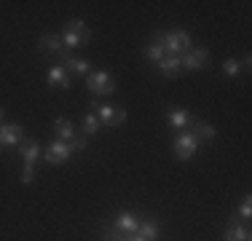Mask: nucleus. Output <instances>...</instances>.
<instances>
[{
	"label": "nucleus",
	"mask_w": 252,
	"mask_h": 241,
	"mask_svg": "<svg viewBox=\"0 0 252 241\" xmlns=\"http://www.w3.org/2000/svg\"><path fill=\"white\" fill-rule=\"evenodd\" d=\"M19 155H22V182L30 185L35 177V161L43 155L40 153V142L38 140H22Z\"/></svg>",
	"instance_id": "f257e3e1"
},
{
	"label": "nucleus",
	"mask_w": 252,
	"mask_h": 241,
	"mask_svg": "<svg viewBox=\"0 0 252 241\" xmlns=\"http://www.w3.org/2000/svg\"><path fill=\"white\" fill-rule=\"evenodd\" d=\"M86 86L92 94L97 96H110L113 91H116V81H113V75L107 70H94L86 75Z\"/></svg>",
	"instance_id": "f03ea898"
},
{
	"label": "nucleus",
	"mask_w": 252,
	"mask_h": 241,
	"mask_svg": "<svg viewBox=\"0 0 252 241\" xmlns=\"http://www.w3.org/2000/svg\"><path fill=\"white\" fill-rule=\"evenodd\" d=\"M161 46L169 57H183L185 51L190 48V35L185 30H177V32H166V35H158Z\"/></svg>",
	"instance_id": "7ed1b4c3"
},
{
	"label": "nucleus",
	"mask_w": 252,
	"mask_h": 241,
	"mask_svg": "<svg viewBox=\"0 0 252 241\" xmlns=\"http://www.w3.org/2000/svg\"><path fill=\"white\" fill-rule=\"evenodd\" d=\"M175 155L180 161H190L196 155V150H199V142H196V137L190 134V131H180V134L175 137Z\"/></svg>",
	"instance_id": "20e7f679"
},
{
	"label": "nucleus",
	"mask_w": 252,
	"mask_h": 241,
	"mask_svg": "<svg viewBox=\"0 0 252 241\" xmlns=\"http://www.w3.org/2000/svg\"><path fill=\"white\" fill-rule=\"evenodd\" d=\"M89 110H97L99 113V123H105V126H121L124 120H126V110H124V107L97 105V102H92V105H89Z\"/></svg>",
	"instance_id": "39448f33"
},
{
	"label": "nucleus",
	"mask_w": 252,
	"mask_h": 241,
	"mask_svg": "<svg viewBox=\"0 0 252 241\" xmlns=\"http://www.w3.org/2000/svg\"><path fill=\"white\" fill-rule=\"evenodd\" d=\"M40 51L46 54V57H57V59H67L73 57V51H67V48L62 46V38L59 35H40Z\"/></svg>",
	"instance_id": "423d86ee"
},
{
	"label": "nucleus",
	"mask_w": 252,
	"mask_h": 241,
	"mask_svg": "<svg viewBox=\"0 0 252 241\" xmlns=\"http://www.w3.org/2000/svg\"><path fill=\"white\" fill-rule=\"evenodd\" d=\"M70 155H73V150L67 148V142L57 140V142H51L49 148H46L43 158H46V164L59 166V164H67V161H70Z\"/></svg>",
	"instance_id": "0eeeda50"
},
{
	"label": "nucleus",
	"mask_w": 252,
	"mask_h": 241,
	"mask_svg": "<svg viewBox=\"0 0 252 241\" xmlns=\"http://www.w3.org/2000/svg\"><path fill=\"white\" fill-rule=\"evenodd\" d=\"M180 62H183V70H201L204 64L209 62V51L207 48H188V51L180 57Z\"/></svg>",
	"instance_id": "6e6552de"
},
{
	"label": "nucleus",
	"mask_w": 252,
	"mask_h": 241,
	"mask_svg": "<svg viewBox=\"0 0 252 241\" xmlns=\"http://www.w3.org/2000/svg\"><path fill=\"white\" fill-rule=\"evenodd\" d=\"M25 140V131L19 123H3L0 126V148H14Z\"/></svg>",
	"instance_id": "1a4fd4ad"
},
{
	"label": "nucleus",
	"mask_w": 252,
	"mask_h": 241,
	"mask_svg": "<svg viewBox=\"0 0 252 241\" xmlns=\"http://www.w3.org/2000/svg\"><path fill=\"white\" fill-rule=\"evenodd\" d=\"M113 228H118L121 233H126V236H134L137 228H140V217H137L134 212H118L116 225H113Z\"/></svg>",
	"instance_id": "9d476101"
},
{
	"label": "nucleus",
	"mask_w": 252,
	"mask_h": 241,
	"mask_svg": "<svg viewBox=\"0 0 252 241\" xmlns=\"http://www.w3.org/2000/svg\"><path fill=\"white\" fill-rule=\"evenodd\" d=\"M190 134L196 137V142H212L215 137H218V131H215V126H209V123H204V120L199 118H193V129H190Z\"/></svg>",
	"instance_id": "9b49d317"
},
{
	"label": "nucleus",
	"mask_w": 252,
	"mask_h": 241,
	"mask_svg": "<svg viewBox=\"0 0 252 241\" xmlns=\"http://www.w3.org/2000/svg\"><path fill=\"white\" fill-rule=\"evenodd\" d=\"M166 120H169V126H175V129H185V126L193 120V116H190L185 107H169V110H166Z\"/></svg>",
	"instance_id": "f8f14e48"
},
{
	"label": "nucleus",
	"mask_w": 252,
	"mask_h": 241,
	"mask_svg": "<svg viewBox=\"0 0 252 241\" xmlns=\"http://www.w3.org/2000/svg\"><path fill=\"white\" fill-rule=\"evenodd\" d=\"M49 86H57V89H70V72L62 67V64H54L49 67Z\"/></svg>",
	"instance_id": "ddd939ff"
},
{
	"label": "nucleus",
	"mask_w": 252,
	"mask_h": 241,
	"mask_svg": "<svg viewBox=\"0 0 252 241\" xmlns=\"http://www.w3.org/2000/svg\"><path fill=\"white\" fill-rule=\"evenodd\" d=\"M158 70L164 78H177L180 72H183V62H180V57H169V54H166L158 62Z\"/></svg>",
	"instance_id": "4468645a"
},
{
	"label": "nucleus",
	"mask_w": 252,
	"mask_h": 241,
	"mask_svg": "<svg viewBox=\"0 0 252 241\" xmlns=\"http://www.w3.org/2000/svg\"><path fill=\"white\" fill-rule=\"evenodd\" d=\"M137 241H156L158 239V222L156 220H140V228L134 233Z\"/></svg>",
	"instance_id": "2eb2a0df"
},
{
	"label": "nucleus",
	"mask_w": 252,
	"mask_h": 241,
	"mask_svg": "<svg viewBox=\"0 0 252 241\" xmlns=\"http://www.w3.org/2000/svg\"><path fill=\"white\" fill-rule=\"evenodd\" d=\"M225 241H250V231H247V225H242V222L233 220L231 225L225 228Z\"/></svg>",
	"instance_id": "dca6fc26"
},
{
	"label": "nucleus",
	"mask_w": 252,
	"mask_h": 241,
	"mask_svg": "<svg viewBox=\"0 0 252 241\" xmlns=\"http://www.w3.org/2000/svg\"><path fill=\"white\" fill-rule=\"evenodd\" d=\"M64 70H67V72H75V75H89V72H92V64H89L86 59L67 57V59H64Z\"/></svg>",
	"instance_id": "f3484780"
},
{
	"label": "nucleus",
	"mask_w": 252,
	"mask_h": 241,
	"mask_svg": "<svg viewBox=\"0 0 252 241\" xmlns=\"http://www.w3.org/2000/svg\"><path fill=\"white\" fill-rule=\"evenodd\" d=\"M54 131H57V140H62V142H70L75 137V129L67 118H59L57 123H54Z\"/></svg>",
	"instance_id": "a211bd4d"
},
{
	"label": "nucleus",
	"mask_w": 252,
	"mask_h": 241,
	"mask_svg": "<svg viewBox=\"0 0 252 241\" xmlns=\"http://www.w3.org/2000/svg\"><path fill=\"white\" fill-rule=\"evenodd\" d=\"M164 57H166V51H164V46H161L158 35H156V40H153V43H148V48H145V59H148V62H156V64H158Z\"/></svg>",
	"instance_id": "6ab92c4d"
},
{
	"label": "nucleus",
	"mask_w": 252,
	"mask_h": 241,
	"mask_svg": "<svg viewBox=\"0 0 252 241\" xmlns=\"http://www.w3.org/2000/svg\"><path fill=\"white\" fill-rule=\"evenodd\" d=\"M64 30L67 32H75V35H81V38H92V32H89V27H86V22H81V19H70L67 24H64Z\"/></svg>",
	"instance_id": "aec40b11"
},
{
	"label": "nucleus",
	"mask_w": 252,
	"mask_h": 241,
	"mask_svg": "<svg viewBox=\"0 0 252 241\" xmlns=\"http://www.w3.org/2000/svg\"><path fill=\"white\" fill-rule=\"evenodd\" d=\"M62 38V46L67 48V51H73V48H78L81 43H86V38H81V35H75V32H67L64 30V35H59Z\"/></svg>",
	"instance_id": "412c9836"
},
{
	"label": "nucleus",
	"mask_w": 252,
	"mask_h": 241,
	"mask_svg": "<svg viewBox=\"0 0 252 241\" xmlns=\"http://www.w3.org/2000/svg\"><path fill=\"white\" fill-rule=\"evenodd\" d=\"M99 131V118L94 113H86L83 116V134H97Z\"/></svg>",
	"instance_id": "4be33fe9"
},
{
	"label": "nucleus",
	"mask_w": 252,
	"mask_h": 241,
	"mask_svg": "<svg viewBox=\"0 0 252 241\" xmlns=\"http://www.w3.org/2000/svg\"><path fill=\"white\" fill-rule=\"evenodd\" d=\"M223 72L228 78H236L239 72H242V62H239V59H225V62H223Z\"/></svg>",
	"instance_id": "5701e85b"
},
{
	"label": "nucleus",
	"mask_w": 252,
	"mask_h": 241,
	"mask_svg": "<svg viewBox=\"0 0 252 241\" xmlns=\"http://www.w3.org/2000/svg\"><path fill=\"white\" fill-rule=\"evenodd\" d=\"M105 241H126L129 236H126V233H121L118 231V228H110V231H105V236H102Z\"/></svg>",
	"instance_id": "b1692460"
},
{
	"label": "nucleus",
	"mask_w": 252,
	"mask_h": 241,
	"mask_svg": "<svg viewBox=\"0 0 252 241\" xmlns=\"http://www.w3.org/2000/svg\"><path fill=\"white\" fill-rule=\"evenodd\" d=\"M239 217H242V220H250V217H252V201H250V196H244L242 209H239Z\"/></svg>",
	"instance_id": "393cba45"
},
{
	"label": "nucleus",
	"mask_w": 252,
	"mask_h": 241,
	"mask_svg": "<svg viewBox=\"0 0 252 241\" xmlns=\"http://www.w3.org/2000/svg\"><path fill=\"white\" fill-rule=\"evenodd\" d=\"M67 148L73 150V153H75V150H83V148H86V140H83V137H78V134H75L73 140L67 142Z\"/></svg>",
	"instance_id": "a878e982"
},
{
	"label": "nucleus",
	"mask_w": 252,
	"mask_h": 241,
	"mask_svg": "<svg viewBox=\"0 0 252 241\" xmlns=\"http://www.w3.org/2000/svg\"><path fill=\"white\" fill-rule=\"evenodd\" d=\"M3 116H5V113H3V107H0V126H3Z\"/></svg>",
	"instance_id": "bb28decb"
},
{
	"label": "nucleus",
	"mask_w": 252,
	"mask_h": 241,
	"mask_svg": "<svg viewBox=\"0 0 252 241\" xmlns=\"http://www.w3.org/2000/svg\"><path fill=\"white\" fill-rule=\"evenodd\" d=\"M126 241H137V239H134V236H129V239H126Z\"/></svg>",
	"instance_id": "cd10ccee"
}]
</instances>
